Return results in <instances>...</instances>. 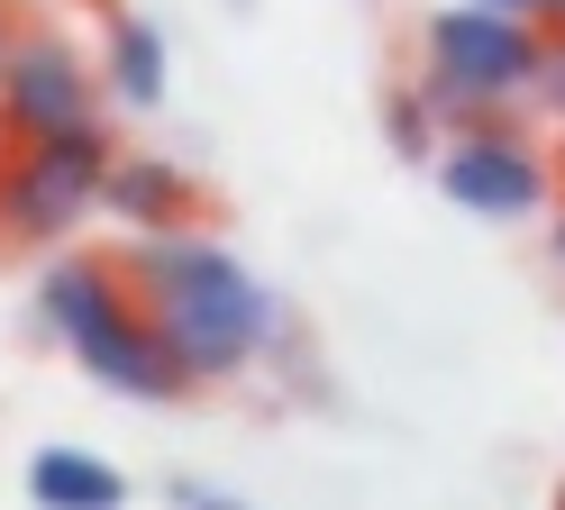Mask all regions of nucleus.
Masks as SVG:
<instances>
[{
    "label": "nucleus",
    "instance_id": "nucleus-7",
    "mask_svg": "<svg viewBox=\"0 0 565 510\" xmlns=\"http://www.w3.org/2000/svg\"><path fill=\"white\" fill-rule=\"evenodd\" d=\"M100 219H119L128 237H173V229H201V219H210V192H201V173H192V164L147 156V146H119Z\"/></svg>",
    "mask_w": 565,
    "mask_h": 510
},
{
    "label": "nucleus",
    "instance_id": "nucleus-5",
    "mask_svg": "<svg viewBox=\"0 0 565 510\" xmlns=\"http://www.w3.org/2000/svg\"><path fill=\"white\" fill-rule=\"evenodd\" d=\"M438 192L475 219H539L565 182H556V146H529L520 119H483L456 128L438 156Z\"/></svg>",
    "mask_w": 565,
    "mask_h": 510
},
{
    "label": "nucleus",
    "instance_id": "nucleus-12",
    "mask_svg": "<svg viewBox=\"0 0 565 510\" xmlns=\"http://www.w3.org/2000/svg\"><path fill=\"white\" fill-rule=\"evenodd\" d=\"M547 265L565 274V192H556V210H547Z\"/></svg>",
    "mask_w": 565,
    "mask_h": 510
},
{
    "label": "nucleus",
    "instance_id": "nucleus-1",
    "mask_svg": "<svg viewBox=\"0 0 565 510\" xmlns=\"http://www.w3.org/2000/svg\"><path fill=\"white\" fill-rule=\"evenodd\" d=\"M128 274H137L156 328L173 338V355L192 364L201 392L256 374V355L282 338V301L265 291V274L246 265V255H228L220 237H201V229L128 237Z\"/></svg>",
    "mask_w": 565,
    "mask_h": 510
},
{
    "label": "nucleus",
    "instance_id": "nucleus-8",
    "mask_svg": "<svg viewBox=\"0 0 565 510\" xmlns=\"http://www.w3.org/2000/svg\"><path fill=\"white\" fill-rule=\"evenodd\" d=\"M100 83H110V100H128V109L164 100V36L137 10H110V28H100Z\"/></svg>",
    "mask_w": 565,
    "mask_h": 510
},
{
    "label": "nucleus",
    "instance_id": "nucleus-15",
    "mask_svg": "<svg viewBox=\"0 0 565 510\" xmlns=\"http://www.w3.org/2000/svg\"><path fill=\"white\" fill-rule=\"evenodd\" d=\"M547 28H565V0H547Z\"/></svg>",
    "mask_w": 565,
    "mask_h": 510
},
{
    "label": "nucleus",
    "instance_id": "nucleus-10",
    "mask_svg": "<svg viewBox=\"0 0 565 510\" xmlns=\"http://www.w3.org/2000/svg\"><path fill=\"white\" fill-rule=\"evenodd\" d=\"M383 137H393L402 164H438L447 156V109L419 83H393V92H383Z\"/></svg>",
    "mask_w": 565,
    "mask_h": 510
},
{
    "label": "nucleus",
    "instance_id": "nucleus-14",
    "mask_svg": "<svg viewBox=\"0 0 565 510\" xmlns=\"http://www.w3.org/2000/svg\"><path fill=\"white\" fill-rule=\"evenodd\" d=\"M483 10H520V19H547V0H483Z\"/></svg>",
    "mask_w": 565,
    "mask_h": 510
},
{
    "label": "nucleus",
    "instance_id": "nucleus-17",
    "mask_svg": "<svg viewBox=\"0 0 565 510\" xmlns=\"http://www.w3.org/2000/svg\"><path fill=\"white\" fill-rule=\"evenodd\" d=\"M0 164H10V128H0Z\"/></svg>",
    "mask_w": 565,
    "mask_h": 510
},
{
    "label": "nucleus",
    "instance_id": "nucleus-4",
    "mask_svg": "<svg viewBox=\"0 0 565 510\" xmlns=\"http://www.w3.org/2000/svg\"><path fill=\"white\" fill-rule=\"evenodd\" d=\"M110 164H119L110 119L19 137L10 164H0V246H46V255L74 246L100 219V201H110Z\"/></svg>",
    "mask_w": 565,
    "mask_h": 510
},
{
    "label": "nucleus",
    "instance_id": "nucleus-6",
    "mask_svg": "<svg viewBox=\"0 0 565 510\" xmlns=\"http://www.w3.org/2000/svg\"><path fill=\"white\" fill-rule=\"evenodd\" d=\"M100 100H110V83H100V64H83L74 36L55 28H19L10 64H0V128L19 137H55V128H92Z\"/></svg>",
    "mask_w": 565,
    "mask_h": 510
},
{
    "label": "nucleus",
    "instance_id": "nucleus-3",
    "mask_svg": "<svg viewBox=\"0 0 565 510\" xmlns=\"http://www.w3.org/2000/svg\"><path fill=\"white\" fill-rule=\"evenodd\" d=\"M547 36H556L547 19L483 10V0H447V10H429L419 36H411V83L447 109V137L483 128V119H520V109L539 100Z\"/></svg>",
    "mask_w": 565,
    "mask_h": 510
},
{
    "label": "nucleus",
    "instance_id": "nucleus-16",
    "mask_svg": "<svg viewBox=\"0 0 565 510\" xmlns=\"http://www.w3.org/2000/svg\"><path fill=\"white\" fill-rule=\"evenodd\" d=\"M556 182H565V128H556Z\"/></svg>",
    "mask_w": 565,
    "mask_h": 510
},
{
    "label": "nucleus",
    "instance_id": "nucleus-13",
    "mask_svg": "<svg viewBox=\"0 0 565 510\" xmlns=\"http://www.w3.org/2000/svg\"><path fill=\"white\" fill-rule=\"evenodd\" d=\"M10 46H19V0H0V64H10Z\"/></svg>",
    "mask_w": 565,
    "mask_h": 510
},
{
    "label": "nucleus",
    "instance_id": "nucleus-2",
    "mask_svg": "<svg viewBox=\"0 0 565 510\" xmlns=\"http://www.w3.org/2000/svg\"><path fill=\"white\" fill-rule=\"evenodd\" d=\"M38 328L119 401H192L201 392L192 364L156 328L147 291H137L128 246L119 255L110 246H55V265L38 274Z\"/></svg>",
    "mask_w": 565,
    "mask_h": 510
},
{
    "label": "nucleus",
    "instance_id": "nucleus-11",
    "mask_svg": "<svg viewBox=\"0 0 565 510\" xmlns=\"http://www.w3.org/2000/svg\"><path fill=\"white\" fill-rule=\"evenodd\" d=\"M529 109H539V119H556V128H565V28L547 36V64H539V100H529Z\"/></svg>",
    "mask_w": 565,
    "mask_h": 510
},
{
    "label": "nucleus",
    "instance_id": "nucleus-9",
    "mask_svg": "<svg viewBox=\"0 0 565 510\" xmlns=\"http://www.w3.org/2000/svg\"><path fill=\"white\" fill-rule=\"evenodd\" d=\"M28 501H38V510H119L128 501V474L83 456V447H46L38 465H28Z\"/></svg>",
    "mask_w": 565,
    "mask_h": 510
}]
</instances>
